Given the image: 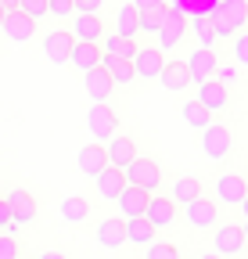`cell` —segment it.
I'll return each instance as SVG.
<instances>
[{
    "label": "cell",
    "instance_id": "1",
    "mask_svg": "<svg viewBox=\"0 0 248 259\" xmlns=\"http://www.w3.org/2000/svg\"><path fill=\"white\" fill-rule=\"evenodd\" d=\"M216 40H234V32L248 22V0H216V8L209 11Z\"/></svg>",
    "mask_w": 248,
    "mask_h": 259
},
{
    "label": "cell",
    "instance_id": "2",
    "mask_svg": "<svg viewBox=\"0 0 248 259\" xmlns=\"http://www.w3.org/2000/svg\"><path fill=\"white\" fill-rule=\"evenodd\" d=\"M122 177H126V184H133V187H144L147 194H155L162 187V169H159V162H155V158L133 155V162L122 169Z\"/></svg>",
    "mask_w": 248,
    "mask_h": 259
},
{
    "label": "cell",
    "instance_id": "3",
    "mask_svg": "<svg viewBox=\"0 0 248 259\" xmlns=\"http://www.w3.org/2000/svg\"><path fill=\"white\" fill-rule=\"evenodd\" d=\"M230 148H234V137H230V130H227V126L209 122V126L202 130V151H205V158L223 162V158L230 155Z\"/></svg>",
    "mask_w": 248,
    "mask_h": 259
},
{
    "label": "cell",
    "instance_id": "4",
    "mask_svg": "<svg viewBox=\"0 0 248 259\" xmlns=\"http://www.w3.org/2000/svg\"><path fill=\"white\" fill-rule=\"evenodd\" d=\"M183 220H187L194 231H212V227L220 223V205L212 198H205V194H198L194 202L183 205Z\"/></svg>",
    "mask_w": 248,
    "mask_h": 259
},
{
    "label": "cell",
    "instance_id": "5",
    "mask_svg": "<svg viewBox=\"0 0 248 259\" xmlns=\"http://www.w3.org/2000/svg\"><path fill=\"white\" fill-rule=\"evenodd\" d=\"M183 36H187V15H183V11H176V8H166L162 25H159V51L176 47Z\"/></svg>",
    "mask_w": 248,
    "mask_h": 259
},
{
    "label": "cell",
    "instance_id": "6",
    "mask_svg": "<svg viewBox=\"0 0 248 259\" xmlns=\"http://www.w3.org/2000/svg\"><path fill=\"white\" fill-rule=\"evenodd\" d=\"M86 126H90V137H94V141H108L112 134H119V119H115V112H112L105 101H101V105H90Z\"/></svg>",
    "mask_w": 248,
    "mask_h": 259
},
{
    "label": "cell",
    "instance_id": "7",
    "mask_svg": "<svg viewBox=\"0 0 248 259\" xmlns=\"http://www.w3.org/2000/svg\"><path fill=\"white\" fill-rule=\"evenodd\" d=\"M212 245H216V255H237L244 248V227L237 223H216V234H212Z\"/></svg>",
    "mask_w": 248,
    "mask_h": 259
},
{
    "label": "cell",
    "instance_id": "8",
    "mask_svg": "<svg viewBox=\"0 0 248 259\" xmlns=\"http://www.w3.org/2000/svg\"><path fill=\"white\" fill-rule=\"evenodd\" d=\"M130 61H133V76L137 79H159L162 65H166V54L159 47H137V54Z\"/></svg>",
    "mask_w": 248,
    "mask_h": 259
},
{
    "label": "cell",
    "instance_id": "9",
    "mask_svg": "<svg viewBox=\"0 0 248 259\" xmlns=\"http://www.w3.org/2000/svg\"><path fill=\"white\" fill-rule=\"evenodd\" d=\"M144 216H147V223L155 227V231H162V227H173V223H176V202L166 198V194H151Z\"/></svg>",
    "mask_w": 248,
    "mask_h": 259
},
{
    "label": "cell",
    "instance_id": "10",
    "mask_svg": "<svg viewBox=\"0 0 248 259\" xmlns=\"http://www.w3.org/2000/svg\"><path fill=\"white\" fill-rule=\"evenodd\" d=\"M72 40L76 44H101L105 36V22L101 15H72Z\"/></svg>",
    "mask_w": 248,
    "mask_h": 259
},
{
    "label": "cell",
    "instance_id": "11",
    "mask_svg": "<svg viewBox=\"0 0 248 259\" xmlns=\"http://www.w3.org/2000/svg\"><path fill=\"white\" fill-rule=\"evenodd\" d=\"M216 65H220V58H216L212 47H194V54L187 58V72H191V83H205L216 76Z\"/></svg>",
    "mask_w": 248,
    "mask_h": 259
},
{
    "label": "cell",
    "instance_id": "12",
    "mask_svg": "<svg viewBox=\"0 0 248 259\" xmlns=\"http://www.w3.org/2000/svg\"><path fill=\"white\" fill-rule=\"evenodd\" d=\"M0 32H4V36H8L11 44H25V40H33L36 22L15 8V11H8V15H4V25H0Z\"/></svg>",
    "mask_w": 248,
    "mask_h": 259
},
{
    "label": "cell",
    "instance_id": "13",
    "mask_svg": "<svg viewBox=\"0 0 248 259\" xmlns=\"http://www.w3.org/2000/svg\"><path fill=\"white\" fill-rule=\"evenodd\" d=\"M105 155H108V166L126 169L130 162H133V155H137V144H133V137H126V134H112L108 144H105Z\"/></svg>",
    "mask_w": 248,
    "mask_h": 259
},
{
    "label": "cell",
    "instance_id": "14",
    "mask_svg": "<svg viewBox=\"0 0 248 259\" xmlns=\"http://www.w3.org/2000/svg\"><path fill=\"white\" fill-rule=\"evenodd\" d=\"M147 198L151 194L144 191V187H133V184H126L119 191V212H122V220H133V216H144V209H147Z\"/></svg>",
    "mask_w": 248,
    "mask_h": 259
},
{
    "label": "cell",
    "instance_id": "15",
    "mask_svg": "<svg viewBox=\"0 0 248 259\" xmlns=\"http://www.w3.org/2000/svg\"><path fill=\"white\" fill-rule=\"evenodd\" d=\"M4 202H8V212H11V220H15V223H33V220H36V198H33L29 191L15 187Z\"/></svg>",
    "mask_w": 248,
    "mask_h": 259
},
{
    "label": "cell",
    "instance_id": "16",
    "mask_svg": "<svg viewBox=\"0 0 248 259\" xmlns=\"http://www.w3.org/2000/svg\"><path fill=\"white\" fill-rule=\"evenodd\" d=\"M244 194H248V180L241 173H223L220 180H216V198H220L223 205H237Z\"/></svg>",
    "mask_w": 248,
    "mask_h": 259
},
{
    "label": "cell",
    "instance_id": "17",
    "mask_svg": "<svg viewBox=\"0 0 248 259\" xmlns=\"http://www.w3.org/2000/svg\"><path fill=\"white\" fill-rule=\"evenodd\" d=\"M194 101L205 105L209 112H223L230 105V90L223 83H216V79H205V83H198V97H194Z\"/></svg>",
    "mask_w": 248,
    "mask_h": 259
},
{
    "label": "cell",
    "instance_id": "18",
    "mask_svg": "<svg viewBox=\"0 0 248 259\" xmlns=\"http://www.w3.org/2000/svg\"><path fill=\"white\" fill-rule=\"evenodd\" d=\"M72 32H47L43 36V54H47V61H54V65H69V54H72Z\"/></svg>",
    "mask_w": 248,
    "mask_h": 259
},
{
    "label": "cell",
    "instance_id": "19",
    "mask_svg": "<svg viewBox=\"0 0 248 259\" xmlns=\"http://www.w3.org/2000/svg\"><path fill=\"white\" fill-rule=\"evenodd\" d=\"M83 87H86V94H90V101L94 105H101V101H108L112 97V90H115V83H112V76L101 69H90V72H83Z\"/></svg>",
    "mask_w": 248,
    "mask_h": 259
},
{
    "label": "cell",
    "instance_id": "20",
    "mask_svg": "<svg viewBox=\"0 0 248 259\" xmlns=\"http://www.w3.org/2000/svg\"><path fill=\"white\" fill-rule=\"evenodd\" d=\"M159 83H162L166 90H173V94L187 90V87H191L187 61H166V65H162V72H159Z\"/></svg>",
    "mask_w": 248,
    "mask_h": 259
},
{
    "label": "cell",
    "instance_id": "21",
    "mask_svg": "<svg viewBox=\"0 0 248 259\" xmlns=\"http://www.w3.org/2000/svg\"><path fill=\"white\" fill-rule=\"evenodd\" d=\"M97 245L101 248H119V245H126V220H119V216H108L97 223Z\"/></svg>",
    "mask_w": 248,
    "mask_h": 259
},
{
    "label": "cell",
    "instance_id": "22",
    "mask_svg": "<svg viewBox=\"0 0 248 259\" xmlns=\"http://www.w3.org/2000/svg\"><path fill=\"white\" fill-rule=\"evenodd\" d=\"M105 58L101 44H72V54H69V65H76L79 72H90V69H97Z\"/></svg>",
    "mask_w": 248,
    "mask_h": 259
},
{
    "label": "cell",
    "instance_id": "23",
    "mask_svg": "<svg viewBox=\"0 0 248 259\" xmlns=\"http://www.w3.org/2000/svg\"><path fill=\"white\" fill-rule=\"evenodd\" d=\"M79 173L83 177H97L105 166H108V155H105V144H86V148H79Z\"/></svg>",
    "mask_w": 248,
    "mask_h": 259
},
{
    "label": "cell",
    "instance_id": "24",
    "mask_svg": "<svg viewBox=\"0 0 248 259\" xmlns=\"http://www.w3.org/2000/svg\"><path fill=\"white\" fill-rule=\"evenodd\" d=\"M94 180H97V194H101L105 202H115L119 191L126 187V177H122V169H115V166H105Z\"/></svg>",
    "mask_w": 248,
    "mask_h": 259
},
{
    "label": "cell",
    "instance_id": "25",
    "mask_svg": "<svg viewBox=\"0 0 248 259\" xmlns=\"http://www.w3.org/2000/svg\"><path fill=\"white\" fill-rule=\"evenodd\" d=\"M101 69L112 76V83H115V87H126V83H133V79H137V76H133V61H130V58H108V54H105V58H101Z\"/></svg>",
    "mask_w": 248,
    "mask_h": 259
},
{
    "label": "cell",
    "instance_id": "26",
    "mask_svg": "<svg viewBox=\"0 0 248 259\" xmlns=\"http://www.w3.org/2000/svg\"><path fill=\"white\" fill-rule=\"evenodd\" d=\"M198 194H202V180H198V177H176L169 198H173L176 205H187V202H194V198H198Z\"/></svg>",
    "mask_w": 248,
    "mask_h": 259
},
{
    "label": "cell",
    "instance_id": "27",
    "mask_svg": "<svg viewBox=\"0 0 248 259\" xmlns=\"http://www.w3.org/2000/svg\"><path fill=\"white\" fill-rule=\"evenodd\" d=\"M101 40H105L101 51H105L108 58H133V54H137V40H130V36L112 32V36H101Z\"/></svg>",
    "mask_w": 248,
    "mask_h": 259
},
{
    "label": "cell",
    "instance_id": "28",
    "mask_svg": "<svg viewBox=\"0 0 248 259\" xmlns=\"http://www.w3.org/2000/svg\"><path fill=\"white\" fill-rule=\"evenodd\" d=\"M126 241H130V245H151V241H155V227L147 223V216L126 220Z\"/></svg>",
    "mask_w": 248,
    "mask_h": 259
},
{
    "label": "cell",
    "instance_id": "29",
    "mask_svg": "<svg viewBox=\"0 0 248 259\" xmlns=\"http://www.w3.org/2000/svg\"><path fill=\"white\" fill-rule=\"evenodd\" d=\"M86 216H90V202L79 198V194H72V198L61 202V220H65V223H83Z\"/></svg>",
    "mask_w": 248,
    "mask_h": 259
},
{
    "label": "cell",
    "instance_id": "30",
    "mask_svg": "<svg viewBox=\"0 0 248 259\" xmlns=\"http://www.w3.org/2000/svg\"><path fill=\"white\" fill-rule=\"evenodd\" d=\"M187 32H194L198 47H212V44H216V32H212L209 15H194V18H187Z\"/></svg>",
    "mask_w": 248,
    "mask_h": 259
},
{
    "label": "cell",
    "instance_id": "31",
    "mask_svg": "<svg viewBox=\"0 0 248 259\" xmlns=\"http://www.w3.org/2000/svg\"><path fill=\"white\" fill-rule=\"evenodd\" d=\"M115 29H119V36H130V40L140 32V29H137V8H133V4H122V8H119Z\"/></svg>",
    "mask_w": 248,
    "mask_h": 259
},
{
    "label": "cell",
    "instance_id": "32",
    "mask_svg": "<svg viewBox=\"0 0 248 259\" xmlns=\"http://www.w3.org/2000/svg\"><path fill=\"white\" fill-rule=\"evenodd\" d=\"M183 119H187V126H194V130H205L212 122V112L205 105H198V101H187L183 105Z\"/></svg>",
    "mask_w": 248,
    "mask_h": 259
},
{
    "label": "cell",
    "instance_id": "33",
    "mask_svg": "<svg viewBox=\"0 0 248 259\" xmlns=\"http://www.w3.org/2000/svg\"><path fill=\"white\" fill-rule=\"evenodd\" d=\"M166 8H169V4H162V8H147V11H137V29H140V32H159Z\"/></svg>",
    "mask_w": 248,
    "mask_h": 259
},
{
    "label": "cell",
    "instance_id": "34",
    "mask_svg": "<svg viewBox=\"0 0 248 259\" xmlns=\"http://www.w3.org/2000/svg\"><path fill=\"white\" fill-rule=\"evenodd\" d=\"M212 79H216V83H223V87L230 90V87H237L241 69H237V65H223V61H220V65H216V76H212Z\"/></svg>",
    "mask_w": 248,
    "mask_h": 259
},
{
    "label": "cell",
    "instance_id": "35",
    "mask_svg": "<svg viewBox=\"0 0 248 259\" xmlns=\"http://www.w3.org/2000/svg\"><path fill=\"white\" fill-rule=\"evenodd\" d=\"M18 11L29 15L33 22H40V18H47V0H18Z\"/></svg>",
    "mask_w": 248,
    "mask_h": 259
},
{
    "label": "cell",
    "instance_id": "36",
    "mask_svg": "<svg viewBox=\"0 0 248 259\" xmlns=\"http://www.w3.org/2000/svg\"><path fill=\"white\" fill-rule=\"evenodd\" d=\"M147 259H180V252H176V245L151 241V245H147Z\"/></svg>",
    "mask_w": 248,
    "mask_h": 259
},
{
    "label": "cell",
    "instance_id": "37",
    "mask_svg": "<svg viewBox=\"0 0 248 259\" xmlns=\"http://www.w3.org/2000/svg\"><path fill=\"white\" fill-rule=\"evenodd\" d=\"M47 15H54V18L76 15V11H72V0H47Z\"/></svg>",
    "mask_w": 248,
    "mask_h": 259
},
{
    "label": "cell",
    "instance_id": "38",
    "mask_svg": "<svg viewBox=\"0 0 248 259\" xmlns=\"http://www.w3.org/2000/svg\"><path fill=\"white\" fill-rule=\"evenodd\" d=\"M234 61L248 65V32H237V36H234Z\"/></svg>",
    "mask_w": 248,
    "mask_h": 259
},
{
    "label": "cell",
    "instance_id": "39",
    "mask_svg": "<svg viewBox=\"0 0 248 259\" xmlns=\"http://www.w3.org/2000/svg\"><path fill=\"white\" fill-rule=\"evenodd\" d=\"M97 8H101V0H72L76 15H97Z\"/></svg>",
    "mask_w": 248,
    "mask_h": 259
},
{
    "label": "cell",
    "instance_id": "40",
    "mask_svg": "<svg viewBox=\"0 0 248 259\" xmlns=\"http://www.w3.org/2000/svg\"><path fill=\"white\" fill-rule=\"evenodd\" d=\"M15 255H18L15 238H0V259H15Z\"/></svg>",
    "mask_w": 248,
    "mask_h": 259
},
{
    "label": "cell",
    "instance_id": "41",
    "mask_svg": "<svg viewBox=\"0 0 248 259\" xmlns=\"http://www.w3.org/2000/svg\"><path fill=\"white\" fill-rule=\"evenodd\" d=\"M166 4V0H133V8L137 11H147V8H162Z\"/></svg>",
    "mask_w": 248,
    "mask_h": 259
},
{
    "label": "cell",
    "instance_id": "42",
    "mask_svg": "<svg viewBox=\"0 0 248 259\" xmlns=\"http://www.w3.org/2000/svg\"><path fill=\"white\" fill-rule=\"evenodd\" d=\"M8 220H11V212H8V202H0V227H4Z\"/></svg>",
    "mask_w": 248,
    "mask_h": 259
},
{
    "label": "cell",
    "instance_id": "43",
    "mask_svg": "<svg viewBox=\"0 0 248 259\" xmlns=\"http://www.w3.org/2000/svg\"><path fill=\"white\" fill-rule=\"evenodd\" d=\"M0 8H4V11H15V8H18V0H0Z\"/></svg>",
    "mask_w": 248,
    "mask_h": 259
},
{
    "label": "cell",
    "instance_id": "44",
    "mask_svg": "<svg viewBox=\"0 0 248 259\" xmlns=\"http://www.w3.org/2000/svg\"><path fill=\"white\" fill-rule=\"evenodd\" d=\"M40 259H65V255H61V252H43Z\"/></svg>",
    "mask_w": 248,
    "mask_h": 259
},
{
    "label": "cell",
    "instance_id": "45",
    "mask_svg": "<svg viewBox=\"0 0 248 259\" xmlns=\"http://www.w3.org/2000/svg\"><path fill=\"white\" fill-rule=\"evenodd\" d=\"M237 205H241V212H244V220H248V194H244V198H241Z\"/></svg>",
    "mask_w": 248,
    "mask_h": 259
},
{
    "label": "cell",
    "instance_id": "46",
    "mask_svg": "<svg viewBox=\"0 0 248 259\" xmlns=\"http://www.w3.org/2000/svg\"><path fill=\"white\" fill-rule=\"evenodd\" d=\"M202 259H223V255H216V252H209V255H202Z\"/></svg>",
    "mask_w": 248,
    "mask_h": 259
},
{
    "label": "cell",
    "instance_id": "47",
    "mask_svg": "<svg viewBox=\"0 0 248 259\" xmlns=\"http://www.w3.org/2000/svg\"><path fill=\"white\" fill-rule=\"evenodd\" d=\"M244 245H248V220H244Z\"/></svg>",
    "mask_w": 248,
    "mask_h": 259
},
{
    "label": "cell",
    "instance_id": "48",
    "mask_svg": "<svg viewBox=\"0 0 248 259\" xmlns=\"http://www.w3.org/2000/svg\"><path fill=\"white\" fill-rule=\"evenodd\" d=\"M4 15H8V11H4V8H0V25H4Z\"/></svg>",
    "mask_w": 248,
    "mask_h": 259
},
{
    "label": "cell",
    "instance_id": "49",
    "mask_svg": "<svg viewBox=\"0 0 248 259\" xmlns=\"http://www.w3.org/2000/svg\"><path fill=\"white\" fill-rule=\"evenodd\" d=\"M15 259H22V255H15Z\"/></svg>",
    "mask_w": 248,
    "mask_h": 259
}]
</instances>
